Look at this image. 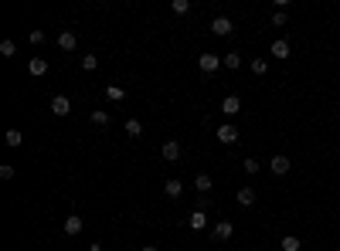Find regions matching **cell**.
I'll use <instances>...</instances> for the list:
<instances>
[{"mask_svg":"<svg viewBox=\"0 0 340 251\" xmlns=\"http://www.w3.org/2000/svg\"><path fill=\"white\" fill-rule=\"evenodd\" d=\"M163 160H181V143H177V139H167V143H163Z\"/></svg>","mask_w":340,"mask_h":251,"instance_id":"8","label":"cell"},{"mask_svg":"<svg viewBox=\"0 0 340 251\" xmlns=\"http://www.w3.org/2000/svg\"><path fill=\"white\" fill-rule=\"evenodd\" d=\"M197 68H201L204 75H215V71L221 68V58L218 55H197Z\"/></svg>","mask_w":340,"mask_h":251,"instance_id":"2","label":"cell"},{"mask_svg":"<svg viewBox=\"0 0 340 251\" xmlns=\"http://www.w3.org/2000/svg\"><path fill=\"white\" fill-rule=\"evenodd\" d=\"M242 166H245V173H259V170H262V163H259V160H245Z\"/></svg>","mask_w":340,"mask_h":251,"instance_id":"28","label":"cell"},{"mask_svg":"<svg viewBox=\"0 0 340 251\" xmlns=\"http://www.w3.org/2000/svg\"><path fill=\"white\" fill-rule=\"evenodd\" d=\"M231 234H235V224H231V221H218L215 224V238L218 241H228Z\"/></svg>","mask_w":340,"mask_h":251,"instance_id":"7","label":"cell"},{"mask_svg":"<svg viewBox=\"0 0 340 251\" xmlns=\"http://www.w3.org/2000/svg\"><path fill=\"white\" fill-rule=\"evenodd\" d=\"M14 51H17L14 41H0V55H4V58H14Z\"/></svg>","mask_w":340,"mask_h":251,"instance_id":"26","label":"cell"},{"mask_svg":"<svg viewBox=\"0 0 340 251\" xmlns=\"http://www.w3.org/2000/svg\"><path fill=\"white\" fill-rule=\"evenodd\" d=\"M272 58H279V61H286V58H289V51H293V48H289V41H286V37H279V41H272Z\"/></svg>","mask_w":340,"mask_h":251,"instance_id":"6","label":"cell"},{"mask_svg":"<svg viewBox=\"0 0 340 251\" xmlns=\"http://www.w3.org/2000/svg\"><path fill=\"white\" fill-rule=\"evenodd\" d=\"M95 65H99V58H95V55H85V58H82V68H85V71H95Z\"/></svg>","mask_w":340,"mask_h":251,"instance_id":"27","label":"cell"},{"mask_svg":"<svg viewBox=\"0 0 340 251\" xmlns=\"http://www.w3.org/2000/svg\"><path fill=\"white\" fill-rule=\"evenodd\" d=\"M269 170L276 173V177H286V173L293 170V160H289L286 153H276V156H272V160H269Z\"/></svg>","mask_w":340,"mask_h":251,"instance_id":"1","label":"cell"},{"mask_svg":"<svg viewBox=\"0 0 340 251\" xmlns=\"http://www.w3.org/2000/svg\"><path fill=\"white\" fill-rule=\"evenodd\" d=\"M58 48H61V51H75V34H72V31H61V34H58Z\"/></svg>","mask_w":340,"mask_h":251,"instance_id":"11","label":"cell"},{"mask_svg":"<svg viewBox=\"0 0 340 251\" xmlns=\"http://www.w3.org/2000/svg\"><path fill=\"white\" fill-rule=\"evenodd\" d=\"M218 143H225V146H231V143H238V129L231 122L218 126Z\"/></svg>","mask_w":340,"mask_h":251,"instance_id":"3","label":"cell"},{"mask_svg":"<svg viewBox=\"0 0 340 251\" xmlns=\"http://www.w3.org/2000/svg\"><path fill=\"white\" fill-rule=\"evenodd\" d=\"M140 251H160V248H157V244H143Z\"/></svg>","mask_w":340,"mask_h":251,"instance_id":"30","label":"cell"},{"mask_svg":"<svg viewBox=\"0 0 340 251\" xmlns=\"http://www.w3.org/2000/svg\"><path fill=\"white\" fill-rule=\"evenodd\" d=\"M92 122L95 126H109V112H106V109H95V112H92Z\"/></svg>","mask_w":340,"mask_h":251,"instance_id":"22","label":"cell"},{"mask_svg":"<svg viewBox=\"0 0 340 251\" xmlns=\"http://www.w3.org/2000/svg\"><path fill=\"white\" fill-rule=\"evenodd\" d=\"M279 248H283V251H299L303 244H299V238H296V234H286V238L279 241Z\"/></svg>","mask_w":340,"mask_h":251,"instance_id":"17","label":"cell"},{"mask_svg":"<svg viewBox=\"0 0 340 251\" xmlns=\"http://www.w3.org/2000/svg\"><path fill=\"white\" fill-rule=\"evenodd\" d=\"M211 31H215L218 37H228L231 34V21H228V17H215V21H211Z\"/></svg>","mask_w":340,"mask_h":251,"instance_id":"9","label":"cell"},{"mask_svg":"<svg viewBox=\"0 0 340 251\" xmlns=\"http://www.w3.org/2000/svg\"><path fill=\"white\" fill-rule=\"evenodd\" d=\"M48 109H51L55 115H68V112H72V99H68V95H55Z\"/></svg>","mask_w":340,"mask_h":251,"instance_id":"4","label":"cell"},{"mask_svg":"<svg viewBox=\"0 0 340 251\" xmlns=\"http://www.w3.org/2000/svg\"><path fill=\"white\" fill-rule=\"evenodd\" d=\"M221 65H225V68H238V65H242V55H238V51H231V55L221 58Z\"/></svg>","mask_w":340,"mask_h":251,"instance_id":"21","label":"cell"},{"mask_svg":"<svg viewBox=\"0 0 340 251\" xmlns=\"http://www.w3.org/2000/svg\"><path fill=\"white\" fill-rule=\"evenodd\" d=\"M4 143H7V146L11 149H17L24 143V136H21V129H7V136H4Z\"/></svg>","mask_w":340,"mask_h":251,"instance_id":"15","label":"cell"},{"mask_svg":"<svg viewBox=\"0 0 340 251\" xmlns=\"http://www.w3.org/2000/svg\"><path fill=\"white\" fill-rule=\"evenodd\" d=\"M238 204L252 207V204H255V190H252V187H242V190H238Z\"/></svg>","mask_w":340,"mask_h":251,"instance_id":"14","label":"cell"},{"mask_svg":"<svg viewBox=\"0 0 340 251\" xmlns=\"http://www.w3.org/2000/svg\"><path fill=\"white\" fill-rule=\"evenodd\" d=\"M170 11H174V14H187V11H191V0H174V4H170Z\"/></svg>","mask_w":340,"mask_h":251,"instance_id":"23","label":"cell"},{"mask_svg":"<svg viewBox=\"0 0 340 251\" xmlns=\"http://www.w3.org/2000/svg\"><path fill=\"white\" fill-rule=\"evenodd\" d=\"M11 177H14V166L11 163H4V166H0V180H11Z\"/></svg>","mask_w":340,"mask_h":251,"instance_id":"29","label":"cell"},{"mask_svg":"<svg viewBox=\"0 0 340 251\" xmlns=\"http://www.w3.org/2000/svg\"><path fill=\"white\" fill-rule=\"evenodd\" d=\"M126 133H129V136H140V133H143L140 119H126Z\"/></svg>","mask_w":340,"mask_h":251,"instance_id":"24","label":"cell"},{"mask_svg":"<svg viewBox=\"0 0 340 251\" xmlns=\"http://www.w3.org/2000/svg\"><path fill=\"white\" fill-rule=\"evenodd\" d=\"M106 99H109V102H123L126 89H119V85H106Z\"/></svg>","mask_w":340,"mask_h":251,"instance_id":"13","label":"cell"},{"mask_svg":"<svg viewBox=\"0 0 340 251\" xmlns=\"http://www.w3.org/2000/svg\"><path fill=\"white\" fill-rule=\"evenodd\" d=\"M221 112H225L228 119H231V115H238V112H242V99H238V95H225V102H221Z\"/></svg>","mask_w":340,"mask_h":251,"instance_id":"5","label":"cell"},{"mask_svg":"<svg viewBox=\"0 0 340 251\" xmlns=\"http://www.w3.org/2000/svg\"><path fill=\"white\" fill-rule=\"evenodd\" d=\"M27 71H31V75H45V71H48V61H45V58H31Z\"/></svg>","mask_w":340,"mask_h":251,"instance_id":"19","label":"cell"},{"mask_svg":"<svg viewBox=\"0 0 340 251\" xmlns=\"http://www.w3.org/2000/svg\"><path fill=\"white\" fill-rule=\"evenodd\" d=\"M82 228H85V221H82L79 214H68L65 217V234H79Z\"/></svg>","mask_w":340,"mask_h":251,"instance_id":"10","label":"cell"},{"mask_svg":"<svg viewBox=\"0 0 340 251\" xmlns=\"http://www.w3.org/2000/svg\"><path fill=\"white\" fill-rule=\"evenodd\" d=\"M194 187H197V190H201V197H204L208 190H211V177H208V173H197V177H194Z\"/></svg>","mask_w":340,"mask_h":251,"instance_id":"18","label":"cell"},{"mask_svg":"<svg viewBox=\"0 0 340 251\" xmlns=\"http://www.w3.org/2000/svg\"><path fill=\"white\" fill-rule=\"evenodd\" d=\"M272 24H276V27H286V24H289V14H286V11H276V14H272Z\"/></svg>","mask_w":340,"mask_h":251,"instance_id":"25","label":"cell"},{"mask_svg":"<svg viewBox=\"0 0 340 251\" xmlns=\"http://www.w3.org/2000/svg\"><path fill=\"white\" fill-rule=\"evenodd\" d=\"M187 224H191L194 231H201V228H208V214H204V211H194V214H191V221H187Z\"/></svg>","mask_w":340,"mask_h":251,"instance_id":"16","label":"cell"},{"mask_svg":"<svg viewBox=\"0 0 340 251\" xmlns=\"http://www.w3.org/2000/svg\"><path fill=\"white\" fill-rule=\"evenodd\" d=\"M252 71H255V75H265V71H269V58H252Z\"/></svg>","mask_w":340,"mask_h":251,"instance_id":"20","label":"cell"},{"mask_svg":"<svg viewBox=\"0 0 340 251\" xmlns=\"http://www.w3.org/2000/svg\"><path fill=\"white\" fill-rule=\"evenodd\" d=\"M163 194H167V197H174V200H177V197L184 194V183H181V180H167V183H163Z\"/></svg>","mask_w":340,"mask_h":251,"instance_id":"12","label":"cell"}]
</instances>
